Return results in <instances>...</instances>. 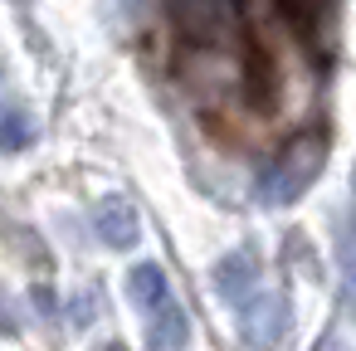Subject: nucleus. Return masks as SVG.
Listing matches in <instances>:
<instances>
[{"mask_svg": "<svg viewBox=\"0 0 356 351\" xmlns=\"http://www.w3.org/2000/svg\"><path fill=\"white\" fill-rule=\"evenodd\" d=\"M103 351H127V346H118V341H108V346H103Z\"/></svg>", "mask_w": 356, "mask_h": 351, "instance_id": "obj_9", "label": "nucleus"}, {"mask_svg": "<svg viewBox=\"0 0 356 351\" xmlns=\"http://www.w3.org/2000/svg\"><path fill=\"white\" fill-rule=\"evenodd\" d=\"M93 234L108 244V249H137L142 244V220L132 210L127 195H108L93 205Z\"/></svg>", "mask_w": 356, "mask_h": 351, "instance_id": "obj_5", "label": "nucleus"}, {"mask_svg": "<svg viewBox=\"0 0 356 351\" xmlns=\"http://www.w3.org/2000/svg\"><path fill=\"white\" fill-rule=\"evenodd\" d=\"M186 341H191V317H186L181 302L171 297L166 307L152 312V322H147V346H152V351H186Z\"/></svg>", "mask_w": 356, "mask_h": 351, "instance_id": "obj_6", "label": "nucleus"}, {"mask_svg": "<svg viewBox=\"0 0 356 351\" xmlns=\"http://www.w3.org/2000/svg\"><path fill=\"white\" fill-rule=\"evenodd\" d=\"M171 15L191 40H220L234 30L239 0H171Z\"/></svg>", "mask_w": 356, "mask_h": 351, "instance_id": "obj_4", "label": "nucleus"}, {"mask_svg": "<svg viewBox=\"0 0 356 351\" xmlns=\"http://www.w3.org/2000/svg\"><path fill=\"white\" fill-rule=\"evenodd\" d=\"M127 297H132L137 307H147V312L166 307V302H171V283H166V268H161V263H137V268L127 273Z\"/></svg>", "mask_w": 356, "mask_h": 351, "instance_id": "obj_7", "label": "nucleus"}, {"mask_svg": "<svg viewBox=\"0 0 356 351\" xmlns=\"http://www.w3.org/2000/svg\"><path fill=\"white\" fill-rule=\"evenodd\" d=\"M239 336L254 346V351H278L283 346V336H288V302L278 297V293H254L239 312Z\"/></svg>", "mask_w": 356, "mask_h": 351, "instance_id": "obj_2", "label": "nucleus"}, {"mask_svg": "<svg viewBox=\"0 0 356 351\" xmlns=\"http://www.w3.org/2000/svg\"><path fill=\"white\" fill-rule=\"evenodd\" d=\"M215 297L225 302V307H244L254 293H264V273H259V259H254V249H234V254H225L220 263H215Z\"/></svg>", "mask_w": 356, "mask_h": 351, "instance_id": "obj_3", "label": "nucleus"}, {"mask_svg": "<svg viewBox=\"0 0 356 351\" xmlns=\"http://www.w3.org/2000/svg\"><path fill=\"white\" fill-rule=\"evenodd\" d=\"M322 156H327V152H322V142H312V137L293 142L288 152H278V156L259 171V181H254V200H259V205H268V210L302 200V190L322 176Z\"/></svg>", "mask_w": 356, "mask_h": 351, "instance_id": "obj_1", "label": "nucleus"}, {"mask_svg": "<svg viewBox=\"0 0 356 351\" xmlns=\"http://www.w3.org/2000/svg\"><path fill=\"white\" fill-rule=\"evenodd\" d=\"M35 132H40V127L30 122V113H25L20 103H10V108H6V152H10V156H15V152H25Z\"/></svg>", "mask_w": 356, "mask_h": 351, "instance_id": "obj_8", "label": "nucleus"}]
</instances>
